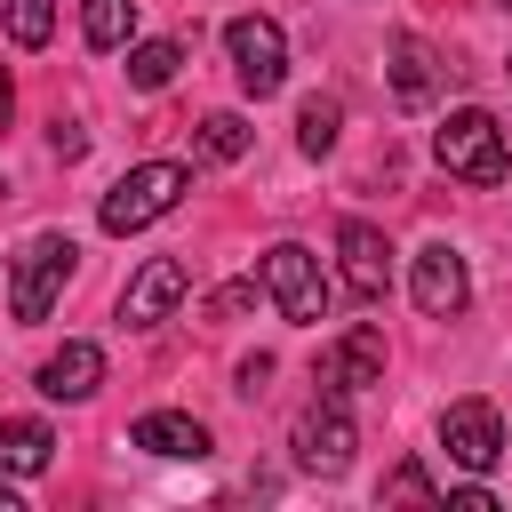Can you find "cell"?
Instances as JSON below:
<instances>
[{
  "instance_id": "6da1fadb",
  "label": "cell",
  "mask_w": 512,
  "mask_h": 512,
  "mask_svg": "<svg viewBox=\"0 0 512 512\" xmlns=\"http://www.w3.org/2000/svg\"><path fill=\"white\" fill-rule=\"evenodd\" d=\"M432 160H440L448 176H464V184H504V168H512L504 128H496L480 104H464V112H448V120L432 128Z\"/></svg>"
},
{
  "instance_id": "7a4b0ae2",
  "label": "cell",
  "mask_w": 512,
  "mask_h": 512,
  "mask_svg": "<svg viewBox=\"0 0 512 512\" xmlns=\"http://www.w3.org/2000/svg\"><path fill=\"white\" fill-rule=\"evenodd\" d=\"M184 192H192V176H184L176 160H144V168H128V176H120V184L104 192V208H96V224L128 240V232H144V224H160V216H168V208H176Z\"/></svg>"
},
{
  "instance_id": "3957f363",
  "label": "cell",
  "mask_w": 512,
  "mask_h": 512,
  "mask_svg": "<svg viewBox=\"0 0 512 512\" xmlns=\"http://www.w3.org/2000/svg\"><path fill=\"white\" fill-rule=\"evenodd\" d=\"M72 240L64 232H32L24 240V256H16V280H8V312L16 320H48V304L64 296V280H72Z\"/></svg>"
},
{
  "instance_id": "277c9868",
  "label": "cell",
  "mask_w": 512,
  "mask_h": 512,
  "mask_svg": "<svg viewBox=\"0 0 512 512\" xmlns=\"http://www.w3.org/2000/svg\"><path fill=\"white\" fill-rule=\"evenodd\" d=\"M264 288H272V304H280V312H288L296 328H320V320H328V280H320L312 248L280 240V248L264 256Z\"/></svg>"
},
{
  "instance_id": "5b68a950",
  "label": "cell",
  "mask_w": 512,
  "mask_h": 512,
  "mask_svg": "<svg viewBox=\"0 0 512 512\" xmlns=\"http://www.w3.org/2000/svg\"><path fill=\"white\" fill-rule=\"evenodd\" d=\"M224 48H232V72H240L248 96H272L288 80V40H280L272 16H232L224 24Z\"/></svg>"
},
{
  "instance_id": "8992f818",
  "label": "cell",
  "mask_w": 512,
  "mask_h": 512,
  "mask_svg": "<svg viewBox=\"0 0 512 512\" xmlns=\"http://www.w3.org/2000/svg\"><path fill=\"white\" fill-rule=\"evenodd\" d=\"M296 464L320 472V480H336V472L352 464V416H344V392H328V400H312V408L296 416Z\"/></svg>"
},
{
  "instance_id": "52a82bcc",
  "label": "cell",
  "mask_w": 512,
  "mask_h": 512,
  "mask_svg": "<svg viewBox=\"0 0 512 512\" xmlns=\"http://www.w3.org/2000/svg\"><path fill=\"white\" fill-rule=\"evenodd\" d=\"M440 448H448L464 472H496V464H504V416H496L488 400H456V408L440 416Z\"/></svg>"
},
{
  "instance_id": "ba28073f",
  "label": "cell",
  "mask_w": 512,
  "mask_h": 512,
  "mask_svg": "<svg viewBox=\"0 0 512 512\" xmlns=\"http://www.w3.org/2000/svg\"><path fill=\"white\" fill-rule=\"evenodd\" d=\"M336 256H344V288H352L360 304H376V296L392 288V248H384L376 224L344 216V224H336Z\"/></svg>"
},
{
  "instance_id": "9c48e42d",
  "label": "cell",
  "mask_w": 512,
  "mask_h": 512,
  "mask_svg": "<svg viewBox=\"0 0 512 512\" xmlns=\"http://www.w3.org/2000/svg\"><path fill=\"white\" fill-rule=\"evenodd\" d=\"M416 304H424L432 320H456V312L472 304V280H464V256H456L448 240H432V248H416Z\"/></svg>"
},
{
  "instance_id": "30bf717a",
  "label": "cell",
  "mask_w": 512,
  "mask_h": 512,
  "mask_svg": "<svg viewBox=\"0 0 512 512\" xmlns=\"http://www.w3.org/2000/svg\"><path fill=\"white\" fill-rule=\"evenodd\" d=\"M192 288V264L184 256H152L136 280H128V296H120V320L128 328H152V320H168V304Z\"/></svg>"
},
{
  "instance_id": "8fae6325",
  "label": "cell",
  "mask_w": 512,
  "mask_h": 512,
  "mask_svg": "<svg viewBox=\"0 0 512 512\" xmlns=\"http://www.w3.org/2000/svg\"><path fill=\"white\" fill-rule=\"evenodd\" d=\"M384 376V328H344V344L328 352V368H320V392H360V384H376Z\"/></svg>"
},
{
  "instance_id": "7c38bea8",
  "label": "cell",
  "mask_w": 512,
  "mask_h": 512,
  "mask_svg": "<svg viewBox=\"0 0 512 512\" xmlns=\"http://www.w3.org/2000/svg\"><path fill=\"white\" fill-rule=\"evenodd\" d=\"M96 384H104V352H96L88 336H72L64 352L40 360V392H48V400H88Z\"/></svg>"
},
{
  "instance_id": "4fadbf2b",
  "label": "cell",
  "mask_w": 512,
  "mask_h": 512,
  "mask_svg": "<svg viewBox=\"0 0 512 512\" xmlns=\"http://www.w3.org/2000/svg\"><path fill=\"white\" fill-rule=\"evenodd\" d=\"M136 448H152V456H208V424L200 416H176V408H152V416H136V432H128Z\"/></svg>"
},
{
  "instance_id": "5bb4252c",
  "label": "cell",
  "mask_w": 512,
  "mask_h": 512,
  "mask_svg": "<svg viewBox=\"0 0 512 512\" xmlns=\"http://www.w3.org/2000/svg\"><path fill=\"white\" fill-rule=\"evenodd\" d=\"M48 448H56L48 424H32V416H0V472L32 480V472H48Z\"/></svg>"
},
{
  "instance_id": "9a60e30c",
  "label": "cell",
  "mask_w": 512,
  "mask_h": 512,
  "mask_svg": "<svg viewBox=\"0 0 512 512\" xmlns=\"http://www.w3.org/2000/svg\"><path fill=\"white\" fill-rule=\"evenodd\" d=\"M392 96H400V104H424V96H432V48H424L416 32L392 40Z\"/></svg>"
},
{
  "instance_id": "2e32d148",
  "label": "cell",
  "mask_w": 512,
  "mask_h": 512,
  "mask_svg": "<svg viewBox=\"0 0 512 512\" xmlns=\"http://www.w3.org/2000/svg\"><path fill=\"white\" fill-rule=\"evenodd\" d=\"M80 32H88V48H128L136 0H80Z\"/></svg>"
},
{
  "instance_id": "e0dca14e",
  "label": "cell",
  "mask_w": 512,
  "mask_h": 512,
  "mask_svg": "<svg viewBox=\"0 0 512 512\" xmlns=\"http://www.w3.org/2000/svg\"><path fill=\"white\" fill-rule=\"evenodd\" d=\"M176 64H184L176 40H144V48H128V80H136V88H168Z\"/></svg>"
},
{
  "instance_id": "ac0fdd59",
  "label": "cell",
  "mask_w": 512,
  "mask_h": 512,
  "mask_svg": "<svg viewBox=\"0 0 512 512\" xmlns=\"http://www.w3.org/2000/svg\"><path fill=\"white\" fill-rule=\"evenodd\" d=\"M200 152H208V160H240V152H248V120H240V112H208V120H200Z\"/></svg>"
},
{
  "instance_id": "d6986e66",
  "label": "cell",
  "mask_w": 512,
  "mask_h": 512,
  "mask_svg": "<svg viewBox=\"0 0 512 512\" xmlns=\"http://www.w3.org/2000/svg\"><path fill=\"white\" fill-rule=\"evenodd\" d=\"M56 32V0H8V40L16 48H40Z\"/></svg>"
},
{
  "instance_id": "ffe728a7",
  "label": "cell",
  "mask_w": 512,
  "mask_h": 512,
  "mask_svg": "<svg viewBox=\"0 0 512 512\" xmlns=\"http://www.w3.org/2000/svg\"><path fill=\"white\" fill-rule=\"evenodd\" d=\"M336 120H344V112H336V96H312V104H304V120H296V144L320 160V152L336 144Z\"/></svg>"
},
{
  "instance_id": "44dd1931",
  "label": "cell",
  "mask_w": 512,
  "mask_h": 512,
  "mask_svg": "<svg viewBox=\"0 0 512 512\" xmlns=\"http://www.w3.org/2000/svg\"><path fill=\"white\" fill-rule=\"evenodd\" d=\"M384 496H392V504H432L440 488H432V472H424V464H400V472L384 480Z\"/></svg>"
},
{
  "instance_id": "7402d4cb",
  "label": "cell",
  "mask_w": 512,
  "mask_h": 512,
  "mask_svg": "<svg viewBox=\"0 0 512 512\" xmlns=\"http://www.w3.org/2000/svg\"><path fill=\"white\" fill-rule=\"evenodd\" d=\"M48 144H56V152H64V160H80V152H88V136H80V128H72V120H56V136H48Z\"/></svg>"
},
{
  "instance_id": "603a6c76",
  "label": "cell",
  "mask_w": 512,
  "mask_h": 512,
  "mask_svg": "<svg viewBox=\"0 0 512 512\" xmlns=\"http://www.w3.org/2000/svg\"><path fill=\"white\" fill-rule=\"evenodd\" d=\"M8 104H16V88H8V72H0V128H8Z\"/></svg>"
},
{
  "instance_id": "cb8c5ba5",
  "label": "cell",
  "mask_w": 512,
  "mask_h": 512,
  "mask_svg": "<svg viewBox=\"0 0 512 512\" xmlns=\"http://www.w3.org/2000/svg\"><path fill=\"white\" fill-rule=\"evenodd\" d=\"M0 512H16V488H8V480H0Z\"/></svg>"
}]
</instances>
